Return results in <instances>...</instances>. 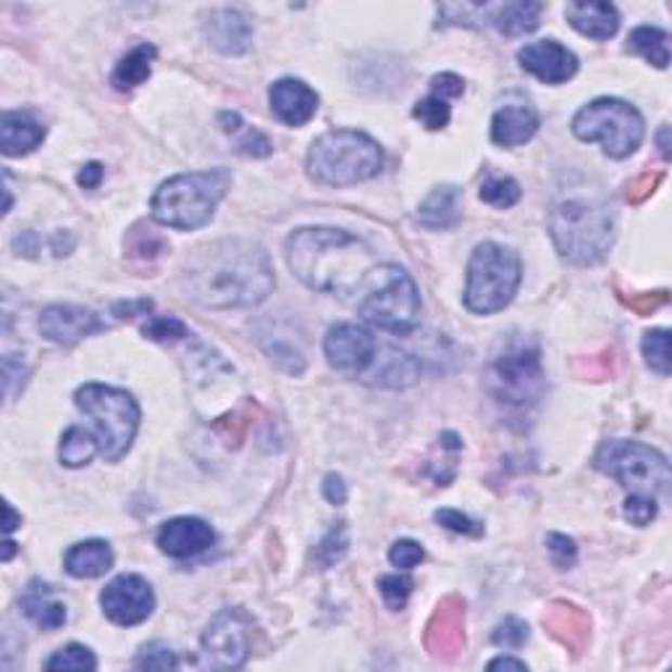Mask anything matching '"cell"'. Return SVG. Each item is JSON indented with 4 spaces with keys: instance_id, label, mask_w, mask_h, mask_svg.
I'll return each mask as SVG.
<instances>
[{
    "instance_id": "cell-1",
    "label": "cell",
    "mask_w": 672,
    "mask_h": 672,
    "mask_svg": "<svg viewBox=\"0 0 672 672\" xmlns=\"http://www.w3.org/2000/svg\"><path fill=\"white\" fill-rule=\"evenodd\" d=\"M276 276L269 253L247 240H221L186 260L182 286L192 302L210 310L255 308L271 295Z\"/></svg>"
},
{
    "instance_id": "cell-2",
    "label": "cell",
    "mask_w": 672,
    "mask_h": 672,
    "mask_svg": "<svg viewBox=\"0 0 672 672\" xmlns=\"http://www.w3.org/2000/svg\"><path fill=\"white\" fill-rule=\"evenodd\" d=\"M286 263L310 289L350 297L363 292L376 269V253L345 229L308 227L286 240Z\"/></svg>"
},
{
    "instance_id": "cell-3",
    "label": "cell",
    "mask_w": 672,
    "mask_h": 672,
    "mask_svg": "<svg viewBox=\"0 0 672 672\" xmlns=\"http://www.w3.org/2000/svg\"><path fill=\"white\" fill-rule=\"evenodd\" d=\"M550 232L557 253L576 266H596L615 242V216L599 197L565 195L552 205Z\"/></svg>"
},
{
    "instance_id": "cell-4",
    "label": "cell",
    "mask_w": 672,
    "mask_h": 672,
    "mask_svg": "<svg viewBox=\"0 0 672 672\" xmlns=\"http://www.w3.org/2000/svg\"><path fill=\"white\" fill-rule=\"evenodd\" d=\"M232 186L229 168L179 173L158 186L153 195L151 216L155 223L179 232L201 229L216 216V208Z\"/></svg>"
},
{
    "instance_id": "cell-5",
    "label": "cell",
    "mask_w": 672,
    "mask_h": 672,
    "mask_svg": "<svg viewBox=\"0 0 672 672\" xmlns=\"http://www.w3.org/2000/svg\"><path fill=\"white\" fill-rule=\"evenodd\" d=\"M382 166V145L358 129H332L319 137L308 153L310 177L328 186L365 182L376 177Z\"/></svg>"
},
{
    "instance_id": "cell-6",
    "label": "cell",
    "mask_w": 672,
    "mask_h": 672,
    "mask_svg": "<svg viewBox=\"0 0 672 672\" xmlns=\"http://www.w3.org/2000/svg\"><path fill=\"white\" fill-rule=\"evenodd\" d=\"M358 310L371 326L395 336H408L421 319L418 284L400 266H376L360 292Z\"/></svg>"
},
{
    "instance_id": "cell-7",
    "label": "cell",
    "mask_w": 672,
    "mask_h": 672,
    "mask_svg": "<svg viewBox=\"0 0 672 672\" xmlns=\"http://www.w3.org/2000/svg\"><path fill=\"white\" fill-rule=\"evenodd\" d=\"M522 279L520 255L513 247L483 242L470 255L465 308L476 315H494L518 295Z\"/></svg>"
},
{
    "instance_id": "cell-8",
    "label": "cell",
    "mask_w": 672,
    "mask_h": 672,
    "mask_svg": "<svg viewBox=\"0 0 672 672\" xmlns=\"http://www.w3.org/2000/svg\"><path fill=\"white\" fill-rule=\"evenodd\" d=\"M74 402L95 423L101 452L108 463H118L129 450L140 428V404L129 391L105 387V384H85L74 395Z\"/></svg>"
},
{
    "instance_id": "cell-9",
    "label": "cell",
    "mask_w": 672,
    "mask_h": 672,
    "mask_svg": "<svg viewBox=\"0 0 672 672\" xmlns=\"http://www.w3.org/2000/svg\"><path fill=\"white\" fill-rule=\"evenodd\" d=\"M596 468L628 489V496H649L659 500L668 494L672 473L662 452L638 441L609 439L594 457Z\"/></svg>"
},
{
    "instance_id": "cell-10",
    "label": "cell",
    "mask_w": 672,
    "mask_h": 672,
    "mask_svg": "<svg viewBox=\"0 0 672 672\" xmlns=\"http://www.w3.org/2000/svg\"><path fill=\"white\" fill-rule=\"evenodd\" d=\"M572 134L581 142H599L609 158H628L644 142V116L618 98H599L572 118Z\"/></svg>"
},
{
    "instance_id": "cell-11",
    "label": "cell",
    "mask_w": 672,
    "mask_h": 672,
    "mask_svg": "<svg viewBox=\"0 0 672 672\" xmlns=\"http://www.w3.org/2000/svg\"><path fill=\"white\" fill-rule=\"evenodd\" d=\"M489 395L496 404L509 410H526L544 395V371H541L539 350L526 341L504 347L494 354L487 376Z\"/></svg>"
},
{
    "instance_id": "cell-12",
    "label": "cell",
    "mask_w": 672,
    "mask_h": 672,
    "mask_svg": "<svg viewBox=\"0 0 672 672\" xmlns=\"http://www.w3.org/2000/svg\"><path fill=\"white\" fill-rule=\"evenodd\" d=\"M250 638H253V620L245 609L229 607L221 609L214 620L208 622L203 633V655L210 668L234 670L242 668L250 657Z\"/></svg>"
},
{
    "instance_id": "cell-13",
    "label": "cell",
    "mask_w": 672,
    "mask_h": 672,
    "mask_svg": "<svg viewBox=\"0 0 672 672\" xmlns=\"http://www.w3.org/2000/svg\"><path fill=\"white\" fill-rule=\"evenodd\" d=\"M541 11H544V5L541 3H531V0H515V3H500V5L444 3L439 9V14L444 22L465 24V27H470L476 18H487L483 24H491V27L500 29L502 35L515 37V35L533 33V29L539 27Z\"/></svg>"
},
{
    "instance_id": "cell-14",
    "label": "cell",
    "mask_w": 672,
    "mask_h": 672,
    "mask_svg": "<svg viewBox=\"0 0 672 672\" xmlns=\"http://www.w3.org/2000/svg\"><path fill=\"white\" fill-rule=\"evenodd\" d=\"M376 350L378 345L373 334L358 323H336L328 328L326 341H323L328 365L345 376H360L369 371L376 360Z\"/></svg>"
},
{
    "instance_id": "cell-15",
    "label": "cell",
    "mask_w": 672,
    "mask_h": 672,
    "mask_svg": "<svg viewBox=\"0 0 672 672\" xmlns=\"http://www.w3.org/2000/svg\"><path fill=\"white\" fill-rule=\"evenodd\" d=\"M101 607L105 618L116 625H140L153 615L155 594L151 583L142 576H118L101 594Z\"/></svg>"
},
{
    "instance_id": "cell-16",
    "label": "cell",
    "mask_w": 672,
    "mask_h": 672,
    "mask_svg": "<svg viewBox=\"0 0 672 672\" xmlns=\"http://www.w3.org/2000/svg\"><path fill=\"white\" fill-rule=\"evenodd\" d=\"M426 649L434 659L452 662L465 646V602L460 596L441 599L426 625Z\"/></svg>"
},
{
    "instance_id": "cell-17",
    "label": "cell",
    "mask_w": 672,
    "mask_h": 672,
    "mask_svg": "<svg viewBox=\"0 0 672 672\" xmlns=\"http://www.w3.org/2000/svg\"><path fill=\"white\" fill-rule=\"evenodd\" d=\"M40 332L55 345L72 347L82 341L85 336L105 332V323L101 321V315L79 308V305H51V308L42 310Z\"/></svg>"
},
{
    "instance_id": "cell-18",
    "label": "cell",
    "mask_w": 672,
    "mask_h": 672,
    "mask_svg": "<svg viewBox=\"0 0 672 672\" xmlns=\"http://www.w3.org/2000/svg\"><path fill=\"white\" fill-rule=\"evenodd\" d=\"M518 61L528 74H533L544 85H563L578 72L576 53L559 46L557 40H539L520 48Z\"/></svg>"
},
{
    "instance_id": "cell-19",
    "label": "cell",
    "mask_w": 672,
    "mask_h": 672,
    "mask_svg": "<svg viewBox=\"0 0 672 672\" xmlns=\"http://www.w3.org/2000/svg\"><path fill=\"white\" fill-rule=\"evenodd\" d=\"M216 544V531L201 518L166 520L158 531V550L171 559H192Z\"/></svg>"
},
{
    "instance_id": "cell-20",
    "label": "cell",
    "mask_w": 672,
    "mask_h": 672,
    "mask_svg": "<svg viewBox=\"0 0 672 672\" xmlns=\"http://www.w3.org/2000/svg\"><path fill=\"white\" fill-rule=\"evenodd\" d=\"M271 111L286 127H305L319 111V92L302 79H279L269 92Z\"/></svg>"
},
{
    "instance_id": "cell-21",
    "label": "cell",
    "mask_w": 672,
    "mask_h": 672,
    "mask_svg": "<svg viewBox=\"0 0 672 672\" xmlns=\"http://www.w3.org/2000/svg\"><path fill=\"white\" fill-rule=\"evenodd\" d=\"M203 29L210 46L227 55L245 53L253 42L250 22L234 9H214L205 18Z\"/></svg>"
},
{
    "instance_id": "cell-22",
    "label": "cell",
    "mask_w": 672,
    "mask_h": 672,
    "mask_svg": "<svg viewBox=\"0 0 672 672\" xmlns=\"http://www.w3.org/2000/svg\"><path fill=\"white\" fill-rule=\"evenodd\" d=\"M570 27L576 33L591 37V40H609L620 29V14L612 3L605 0H583V3L565 5Z\"/></svg>"
},
{
    "instance_id": "cell-23",
    "label": "cell",
    "mask_w": 672,
    "mask_h": 672,
    "mask_svg": "<svg viewBox=\"0 0 672 672\" xmlns=\"http://www.w3.org/2000/svg\"><path fill=\"white\" fill-rule=\"evenodd\" d=\"M46 140V127L29 111H5L0 118V147L5 155H27Z\"/></svg>"
},
{
    "instance_id": "cell-24",
    "label": "cell",
    "mask_w": 672,
    "mask_h": 672,
    "mask_svg": "<svg viewBox=\"0 0 672 672\" xmlns=\"http://www.w3.org/2000/svg\"><path fill=\"white\" fill-rule=\"evenodd\" d=\"M539 132V114L528 105H504L491 118V140L502 147H518Z\"/></svg>"
},
{
    "instance_id": "cell-25",
    "label": "cell",
    "mask_w": 672,
    "mask_h": 672,
    "mask_svg": "<svg viewBox=\"0 0 672 672\" xmlns=\"http://www.w3.org/2000/svg\"><path fill=\"white\" fill-rule=\"evenodd\" d=\"M418 221L426 229L434 232H444V229H454L463 221V192L454 184H444L431 190V195L421 203Z\"/></svg>"
},
{
    "instance_id": "cell-26",
    "label": "cell",
    "mask_w": 672,
    "mask_h": 672,
    "mask_svg": "<svg viewBox=\"0 0 672 672\" xmlns=\"http://www.w3.org/2000/svg\"><path fill=\"white\" fill-rule=\"evenodd\" d=\"M544 625L559 644L568 646L572 655H578V651L586 646L589 618L578 607L568 605V602H555V605L546 609Z\"/></svg>"
},
{
    "instance_id": "cell-27",
    "label": "cell",
    "mask_w": 672,
    "mask_h": 672,
    "mask_svg": "<svg viewBox=\"0 0 672 672\" xmlns=\"http://www.w3.org/2000/svg\"><path fill=\"white\" fill-rule=\"evenodd\" d=\"M64 568L72 578H101L114 568V552L101 539L79 541L66 552Z\"/></svg>"
},
{
    "instance_id": "cell-28",
    "label": "cell",
    "mask_w": 672,
    "mask_h": 672,
    "mask_svg": "<svg viewBox=\"0 0 672 672\" xmlns=\"http://www.w3.org/2000/svg\"><path fill=\"white\" fill-rule=\"evenodd\" d=\"M378 358V369L373 373V378L378 387H389V389H402L415 384L418 378L421 365L413 354L397 350V347H384V350H376Z\"/></svg>"
},
{
    "instance_id": "cell-29",
    "label": "cell",
    "mask_w": 672,
    "mask_h": 672,
    "mask_svg": "<svg viewBox=\"0 0 672 672\" xmlns=\"http://www.w3.org/2000/svg\"><path fill=\"white\" fill-rule=\"evenodd\" d=\"M155 55H158V51H155V46H151V42H142V46L132 48V51L116 64L114 74H111V85H114L118 92H129L134 90V87L145 85L147 79H151Z\"/></svg>"
},
{
    "instance_id": "cell-30",
    "label": "cell",
    "mask_w": 672,
    "mask_h": 672,
    "mask_svg": "<svg viewBox=\"0 0 672 672\" xmlns=\"http://www.w3.org/2000/svg\"><path fill=\"white\" fill-rule=\"evenodd\" d=\"M18 607H22V612L27 615L35 625L46 628V631H55V628H61L66 622V607L53 599L51 586H37V583H33V586L27 589V594L22 596V602H18Z\"/></svg>"
},
{
    "instance_id": "cell-31",
    "label": "cell",
    "mask_w": 672,
    "mask_h": 672,
    "mask_svg": "<svg viewBox=\"0 0 672 672\" xmlns=\"http://www.w3.org/2000/svg\"><path fill=\"white\" fill-rule=\"evenodd\" d=\"M628 51L644 55L657 68H668L670 64V37L659 27H636L628 37Z\"/></svg>"
},
{
    "instance_id": "cell-32",
    "label": "cell",
    "mask_w": 672,
    "mask_h": 672,
    "mask_svg": "<svg viewBox=\"0 0 672 672\" xmlns=\"http://www.w3.org/2000/svg\"><path fill=\"white\" fill-rule=\"evenodd\" d=\"M98 450H101V441L92 437L90 431H85V428L72 426L64 437H61V465H66V468H82V465L95 457Z\"/></svg>"
},
{
    "instance_id": "cell-33",
    "label": "cell",
    "mask_w": 672,
    "mask_h": 672,
    "mask_svg": "<svg viewBox=\"0 0 672 672\" xmlns=\"http://www.w3.org/2000/svg\"><path fill=\"white\" fill-rule=\"evenodd\" d=\"M221 124H223V132L240 137V140H236V151L240 153L253 155V158H266V155H271L273 145L269 137H266L263 132H258L255 127H247L240 114H234V111H223Z\"/></svg>"
},
{
    "instance_id": "cell-34",
    "label": "cell",
    "mask_w": 672,
    "mask_h": 672,
    "mask_svg": "<svg viewBox=\"0 0 672 672\" xmlns=\"http://www.w3.org/2000/svg\"><path fill=\"white\" fill-rule=\"evenodd\" d=\"M166 240L160 236L158 232H153L151 227H134V232L129 234V245H127V253L129 258L134 260H142V263H153V260H158L160 255L166 253Z\"/></svg>"
},
{
    "instance_id": "cell-35",
    "label": "cell",
    "mask_w": 672,
    "mask_h": 672,
    "mask_svg": "<svg viewBox=\"0 0 672 672\" xmlns=\"http://www.w3.org/2000/svg\"><path fill=\"white\" fill-rule=\"evenodd\" d=\"M641 352H644L646 365L651 371H657L659 376H670V334L664 328L646 332L644 341H641Z\"/></svg>"
},
{
    "instance_id": "cell-36",
    "label": "cell",
    "mask_w": 672,
    "mask_h": 672,
    "mask_svg": "<svg viewBox=\"0 0 672 672\" xmlns=\"http://www.w3.org/2000/svg\"><path fill=\"white\" fill-rule=\"evenodd\" d=\"M350 550V537H347V522H336L332 531L326 533V539L315 546V563L321 565L323 570L334 568L336 563H341Z\"/></svg>"
},
{
    "instance_id": "cell-37",
    "label": "cell",
    "mask_w": 672,
    "mask_h": 672,
    "mask_svg": "<svg viewBox=\"0 0 672 672\" xmlns=\"http://www.w3.org/2000/svg\"><path fill=\"white\" fill-rule=\"evenodd\" d=\"M478 195H481V201L487 203V205H491V208H513L515 203L520 201V195H522V190H520V184L515 182V179H509V177H491V179H487V182L481 184V192H478Z\"/></svg>"
},
{
    "instance_id": "cell-38",
    "label": "cell",
    "mask_w": 672,
    "mask_h": 672,
    "mask_svg": "<svg viewBox=\"0 0 672 672\" xmlns=\"http://www.w3.org/2000/svg\"><path fill=\"white\" fill-rule=\"evenodd\" d=\"M48 670H98V659L82 644H68L46 662Z\"/></svg>"
},
{
    "instance_id": "cell-39",
    "label": "cell",
    "mask_w": 672,
    "mask_h": 672,
    "mask_svg": "<svg viewBox=\"0 0 672 672\" xmlns=\"http://www.w3.org/2000/svg\"><path fill=\"white\" fill-rule=\"evenodd\" d=\"M142 334L153 341H168V345H171V341L190 339L192 336L190 328L179 319H173V315H147Z\"/></svg>"
},
{
    "instance_id": "cell-40",
    "label": "cell",
    "mask_w": 672,
    "mask_h": 672,
    "mask_svg": "<svg viewBox=\"0 0 672 672\" xmlns=\"http://www.w3.org/2000/svg\"><path fill=\"white\" fill-rule=\"evenodd\" d=\"M413 116L418 118V121L423 124L426 129H431V132H439V129H444L447 124H450V103L444 101V98H437V95H428L426 101H418L413 108Z\"/></svg>"
},
{
    "instance_id": "cell-41",
    "label": "cell",
    "mask_w": 672,
    "mask_h": 672,
    "mask_svg": "<svg viewBox=\"0 0 672 672\" xmlns=\"http://www.w3.org/2000/svg\"><path fill=\"white\" fill-rule=\"evenodd\" d=\"M528 638H531V631H528V625L520 618H504L494 628V633H491V644L509 651L520 649Z\"/></svg>"
},
{
    "instance_id": "cell-42",
    "label": "cell",
    "mask_w": 672,
    "mask_h": 672,
    "mask_svg": "<svg viewBox=\"0 0 672 672\" xmlns=\"http://www.w3.org/2000/svg\"><path fill=\"white\" fill-rule=\"evenodd\" d=\"M378 591H382L387 607L397 612V609L408 605L410 594H413V578L400 576V572H395V576H382L378 578Z\"/></svg>"
},
{
    "instance_id": "cell-43",
    "label": "cell",
    "mask_w": 672,
    "mask_h": 672,
    "mask_svg": "<svg viewBox=\"0 0 672 672\" xmlns=\"http://www.w3.org/2000/svg\"><path fill=\"white\" fill-rule=\"evenodd\" d=\"M137 670H177L179 659L173 655V649H168L166 644H147L142 646L140 655L134 659Z\"/></svg>"
},
{
    "instance_id": "cell-44",
    "label": "cell",
    "mask_w": 672,
    "mask_h": 672,
    "mask_svg": "<svg viewBox=\"0 0 672 672\" xmlns=\"http://www.w3.org/2000/svg\"><path fill=\"white\" fill-rule=\"evenodd\" d=\"M434 518H437L439 526H444L447 531L463 533V537H473V539L483 537V522L468 518V515L460 513V509H450V507L437 509V515H434Z\"/></svg>"
},
{
    "instance_id": "cell-45",
    "label": "cell",
    "mask_w": 672,
    "mask_h": 672,
    "mask_svg": "<svg viewBox=\"0 0 672 672\" xmlns=\"http://www.w3.org/2000/svg\"><path fill=\"white\" fill-rule=\"evenodd\" d=\"M423 557H426V552H423V546L413 539L395 541V544H391V550H389V563L395 565L397 570L418 568V565L423 563Z\"/></svg>"
},
{
    "instance_id": "cell-46",
    "label": "cell",
    "mask_w": 672,
    "mask_h": 672,
    "mask_svg": "<svg viewBox=\"0 0 672 672\" xmlns=\"http://www.w3.org/2000/svg\"><path fill=\"white\" fill-rule=\"evenodd\" d=\"M546 550H550L552 563H555L559 570H570L572 565H576L578 557L576 541L563 537V533H550V537H546Z\"/></svg>"
},
{
    "instance_id": "cell-47",
    "label": "cell",
    "mask_w": 672,
    "mask_h": 672,
    "mask_svg": "<svg viewBox=\"0 0 672 672\" xmlns=\"http://www.w3.org/2000/svg\"><path fill=\"white\" fill-rule=\"evenodd\" d=\"M657 500H649V496H628L625 500V518L631 520L633 526H649V522L657 518Z\"/></svg>"
},
{
    "instance_id": "cell-48",
    "label": "cell",
    "mask_w": 672,
    "mask_h": 672,
    "mask_svg": "<svg viewBox=\"0 0 672 672\" xmlns=\"http://www.w3.org/2000/svg\"><path fill=\"white\" fill-rule=\"evenodd\" d=\"M662 179H664V173H644V177H638L636 182L628 184V201L644 203L646 197L655 195V190L662 184Z\"/></svg>"
},
{
    "instance_id": "cell-49",
    "label": "cell",
    "mask_w": 672,
    "mask_h": 672,
    "mask_svg": "<svg viewBox=\"0 0 672 672\" xmlns=\"http://www.w3.org/2000/svg\"><path fill=\"white\" fill-rule=\"evenodd\" d=\"M431 95L437 98H444V101H450V98H460L465 92V82L460 77H454V74H439V77L431 79Z\"/></svg>"
},
{
    "instance_id": "cell-50",
    "label": "cell",
    "mask_w": 672,
    "mask_h": 672,
    "mask_svg": "<svg viewBox=\"0 0 672 672\" xmlns=\"http://www.w3.org/2000/svg\"><path fill=\"white\" fill-rule=\"evenodd\" d=\"M622 300H625L628 308L636 310L638 315H651L657 308L668 305V292H655V295L649 292V295H636V297H631V300L622 297Z\"/></svg>"
},
{
    "instance_id": "cell-51",
    "label": "cell",
    "mask_w": 672,
    "mask_h": 672,
    "mask_svg": "<svg viewBox=\"0 0 672 672\" xmlns=\"http://www.w3.org/2000/svg\"><path fill=\"white\" fill-rule=\"evenodd\" d=\"M323 496H326L334 507L347 502V483L339 473H328V476L323 478Z\"/></svg>"
},
{
    "instance_id": "cell-52",
    "label": "cell",
    "mask_w": 672,
    "mask_h": 672,
    "mask_svg": "<svg viewBox=\"0 0 672 672\" xmlns=\"http://www.w3.org/2000/svg\"><path fill=\"white\" fill-rule=\"evenodd\" d=\"M103 173H105L103 166L92 160V164L82 166L77 182H79V186H82V190H98V186H101V182H103Z\"/></svg>"
},
{
    "instance_id": "cell-53",
    "label": "cell",
    "mask_w": 672,
    "mask_h": 672,
    "mask_svg": "<svg viewBox=\"0 0 672 672\" xmlns=\"http://www.w3.org/2000/svg\"><path fill=\"white\" fill-rule=\"evenodd\" d=\"M153 310L151 300H137V302H118L114 313L118 319H134V315H147Z\"/></svg>"
},
{
    "instance_id": "cell-54",
    "label": "cell",
    "mask_w": 672,
    "mask_h": 672,
    "mask_svg": "<svg viewBox=\"0 0 672 672\" xmlns=\"http://www.w3.org/2000/svg\"><path fill=\"white\" fill-rule=\"evenodd\" d=\"M489 670H518V672H526L528 664L520 662V659H513V657H496L489 662Z\"/></svg>"
},
{
    "instance_id": "cell-55",
    "label": "cell",
    "mask_w": 672,
    "mask_h": 672,
    "mask_svg": "<svg viewBox=\"0 0 672 672\" xmlns=\"http://www.w3.org/2000/svg\"><path fill=\"white\" fill-rule=\"evenodd\" d=\"M16 250L24 253V255H35L37 253V236L33 232H24L22 236H16L14 240Z\"/></svg>"
},
{
    "instance_id": "cell-56",
    "label": "cell",
    "mask_w": 672,
    "mask_h": 672,
    "mask_svg": "<svg viewBox=\"0 0 672 672\" xmlns=\"http://www.w3.org/2000/svg\"><path fill=\"white\" fill-rule=\"evenodd\" d=\"M668 137H670V127H668V124H664V127L659 129V151H662V158L664 160H670V142H668Z\"/></svg>"
},
{
    "instance_id": "cell-57",
    "label": "cell",
    "mask_w": 672,
    "mask_h": 672,
    "mask_svg": "<svg viewBox=\"0 0 672 672\" xmlns=\"http://www.w3.org/2000/svg\"><path fill=\"white\" fill-rule=\"evenodd\" d=\"M16 522H18V518H16L14 507H11V504L5 502V533H14L16 531Z\"/></svg>"
},
{
    "instance_id": "cell-58",
    "label": "cell",
    "mask_w": 672,
    "mask_h": 672,
    "mask_svg": "<svg viewBox=\"0 0 672 672\" xmlns=\"http://www.w3.org/2000/svg\"><path fill=\"white\" fill-rule=\"evenodd\" d=\"M3 546H5V550H3V563H9V559H11V557H14V552H16V544H14V541H5V544H3Z\"/></svg>"
}]
</instances>
